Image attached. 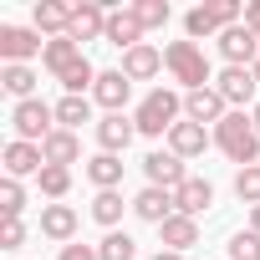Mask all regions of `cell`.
<instances>
[{
  "instance_id": "cell-1",
  "label": "cell",
  "mask_w": 260,
  "mask_h": 260,
  "mask_svg": "<svg viewBox=\"0 0 260 260\" xmlns=\"http://www.w3.org/2000/svg\"><path fill=\"white\" fill-rule=\"evenodd\" d=\"M133 122H138L143 138H169L174 122H184V92H174V87H153V92L138 102Z\"/></svg>"
},
{
  "instance_id": "cell-2",
  "label": "cell",
  "mask_w": 260,
  "mask_h": 260,
  "mask_svg": "<svg viewBox=\"0 0 260 260\" xmlns=\"http://www.w3.org/2000/svg\"><path fill=\"white\" fill-rule=\"evenodd\" d=\"M214 148H219L230 164L255 169V164H260V133H255V122H250L245 112H230V117L214 127Z\"/></svg>"
},
{
  "instance_id": "cell-3",
  "label": "cell",
  "mask_w": 260,
  "mask_h": 260,
  "mask_svg": "<svg viewBox=\"0 0 260 260\" xmlns=\"http://www.w3.org/2000/svg\"><path fill=\"white\" fill-rule=\"evenodd\" d=\"M164 67H169V77H174L184 92L214 87V72H209V56L199 51V41H169V46H164Z\"/></svg>"
},
{
  "instance_id": "cell-4",
  "label": "cell",
  "mask_w": 260,
  "mask_h": 260,
  "mask_svg": "<svg viewBox=\"0 0 260 260\" xmlns=\"http://www.w3.org/2000/svg\"><path fill=\"white\" fill-rule=\"evenodd\" d=\"M240 21H245L240 0H209V6H194L184 16V31H189V41H199V36H219V31H230Z\"/></svg>"
},
{
  "instance_id": "cell-5",
  "label": "cell",
  "mask_w": 260,
  "mask_h": 260,
  "mask_svg": "<svg viewBox=\"0 0 260 260\" xmlns=\"http://www.w3.org/2000/svg\"><path fill=\"white\" fill-rule=\"evenodd\" d=\"M11 133H16L21 143H46V138L56 133V107L41 102V97L16 102V107H11Z\"/></svg>"
},
{
  "instance_id": "cell-6",
  "label": "cell",
  "mask_w": 260,
  "mask_h": 260,
  "mask_svg": "<svg viewBox=\"0 0 260 260\" xmlns=\"http://www.w3.org/2000/svg\"><path fill=\"white\" fill-rule=\"evenodd\" d=\"M46 41L36 26H0V67H31V56H41Z\"/></svg>"
},
{
  "instance_id": "cell-7",
  "label": "cell",
  "mask_w": 260,
  "mask_h": 260,
  "mask_svg": "<svg viewBox=\"0 0 260 260\" xmlns=\"http://www.w3.org/2000/svg\"><path fill=\"white\" fill-rule=\"evenodd\" d=\"M92 138H97V153H127V143L138 138V122L127 117V112H102L97 122H92Z\"/></svg>"
},
{
  "instance_id": "cell-8",
  "label": "cell",
  "mask_w": 260,
  "mask_h": 260,
  "mask_svg": "<svg viewBox=\"0 0 260 260\" xmlns=\"http://www.w3.org/2000/svg\"><path fill=\"white\" fill-rule=\"evenodd\" d=\"M219 56H224V67H255L260 61V36L240 21V26H230V31H219Z\"/></svg>"
},
{
  "instance_id": "cell-9",
  "label": "cell",
  "mask_w": 260,
  "mask_h": 260,
  "mask_svg": "<svg viewBox=\"0 0 260 260\" xmlns=\"http://www.w3.org/2000/svg\"><path fill=\"white\" fill-rule=\"evenodd\" d=\"M214 92L230 102V112H245V102H255L260 82H255V67H224L214 77Z\"/></svg>"
},
{
  "instance_id": "cell-10",
  "label": "cell",
  "mask_w": 260,
  "mask_h": 260,
  "mask_svg": "<svg viewBox=\"0 0 260 260\" xmlns=\"http://www.w3.org/2000/svg\"><path fill=\"white\" fill-rule=\"evenodd\" d=\"M184 117L214 133V127H219V122L230 117V102H224V97H219L214 87H199V92H184Z\"/></svg>"
},
{
  "instance_id": "cell-11",
  "label": "cell",
  "mask_w": 260,
  "mask_h": 260,
  "mask_svg": "<svg viewBox=\"0 0 260 260\" xmlns=\"http://www.w3.org/2000/svg\"><path fill=\"white\" fill-rule=\"evenodd\" d=\"M143 174H148V184H153V189H169V194H179V189H184V179H189L184 158H179V153H169V148L148 153V158H143Z\"/></svg>"
},
{
  "instance_id": "cell-12",
  "label": "cell",
  "mask_w": 260,
  "mask_h": 260,
  "mask_svg": "<svg viewBox=\"0 0 260 260\" xmlns=\"http://www.w3.org/2000/svg\"><path fill=\"white\" fill-rule=\"evenodd\" d=\"M0 158H6V179H41V169H46L41 143H21V138H11Z\"/></svg>"
},
{
  "instance_id": "cell-13",
  "label": "cell",
  "mask_w": 260,
  "mask_h": 260,
  "mask_svg": "<svg viewBox=\"0 0 260 260\" xmlns=\"http://www.w3.org/2000/svg\"><path fill=\"white\" fill-rule=\"evenodd\" d=\"M107 6H102V0H82V6H72V41L82 46V41H97V36H107Z\"/></svg>"
},
{
  "instance_id": "cell-14",
  "label": "cell",
  "mask_w": 260,
  "mask_h": 260,
  "mask_svg": "<svg viewBox=\"0 0 260 260\" xmlns=\"http://www.w3.org/2000/svg\"><path fill=\"white\" fill-rule=\"evenodd\" d=\"M133 214H138L143 224H164V219H174V214H179V204H174V194H169V189H153V184H148V189H138V194H133Z\"/></svg>"
},
{
  "instance_id": "cell-15",
  "label": "cell",
  "mask_w": 260,
  "mask_h": 260,
  "mask_svg": "<svg viewBox=\"0 0 260 260\" xmlns=\"http://www.w3.org/2000/svg\"><path fill=\"white\" fill-rule=\"evenodd\" d=\"M77 209L72 204H41V235L51 240V245H72L77 240Z\"/></svg>"
},
{
  "instance_id": "cell-16",
  "label": "cell",
  "mask_w": 260,
  "mask_h": 260,
  "mask_svg": "<svg viewBox=\"0 0 260 260\" xmlns=\"http://www.w3.org/2000/svg\"><path fill=\"white\" fill-rule=\"evenodd\" d=\"M204 148H214V133L209 127H199V122H174V133H169V153H179V158H199Z\"/></svg>"
},
{
  "instance_id": "cell-17",
  "label": "cell",
  "mask_w": 260,
  "mask_h": 260,
  "mask_svg": "<svg viewBox=\"0 0 260 260\" xmlns=\"http://www.w3.org/2000/svg\"><path fill=\"white\" fill-rule=\"evenodd\" d=\"M102 41H112L117 51L143 46V21L133 16V6H122V11H112V16H107V36H102Z\"/></svg>"
},
{
  "instance_id": "cell-18",
  "label": "cell",
  "mask_w": 260,
  "mask_h": 260,
  "mask_svg": "<svg viewBox=\"0 0 260 260\" xmlns=\"http://www.w3.org/2000/svg\"><path fill=\"white\" fill-rule=\"evenodd\" d=\"M117 72H122L127 82H148V77L164 72V51L143 41V46H133V51H122V67H117Z\"/></svg>"
},
{
  "instance_id": "cell-19",
  "label": "cell",
  "mask_w": 260,
  "mask_h": 260,
  "mask_svg": "<svg viewBox=\"0 0 260 260\" xmlns=\"http://www.w3.org/2000/svg\"><path fill=\"white\" fill-rule=\"evenodd\" d=\"M127 97H133V82H127L122 72H102V77H97V87H92V102H97L102 112H122V107H127Z\"/></svg>"
},
{
  "instance_id": "cell-20",
  "label": "cell",
  "mask_w": 260,
  "mask_h": 260,
  "mask_svg": "<svg viewBox=\"0 0 260 260\" xmlns=\"http://www.w3.org/2000/svg\"><path fill=\"white\" fill-rule=\"evenodd\" d=\"M31 21H36V31H46V41H56V36L72 31V6H61V0H36Z\"/></svg>"
},
{
  "instance_id": "cell-21",
  "label": "cell",
  "mask_w": 260,
  "mask_h": 260,
  "mask_svg": "<svg viewBox=\"0 0 260 260\" xmlns=\"http://www.w3.org/2000/svg\"><path fill=\"white\" fill-rule=\"evenodd\" d=\"M174 204H179V214L199 219V214H204V209L214 204V184H209V179H194V174H189V179H184V189L174 194Z\"/></svg>"
},
{
  "instance_id": "cell-22",
  "label": "cell",
  "mask_w": 260,
  "mask_h": 260,
  "mask_svg": "<svg viewBox=\"0 0 260 260\" xmlns=\"http://www.w3.org/2000/svg\"><path fill=\"white\" fill-rule=\"evenodd\" d=\"M158 240H164V250L184 255L189 245H199V219H189V214H174V219H164V224H158Z\"/></svg>"
},
{
  "instance_id": "cell-23",
  "label": "cell",
  "mask_w": 260,
  "mask_h": 260,
  "mask_svg": "<svg viewBox=\"0 0 260 260\" xmlns=\"http://www.w3.org/2000/svg\"><path fill=\"white\" fill-rule=\"evenodd\" d=\"M41 153H46V164H56V169H72V164L82 158V138H77V133H67V127H56V133L41 143Z\"/></svg>"
},
{
  "instance_id": "cell-24",
  "label": "cell",
  "mask_w": 260,
  "mask_h": 260,
  "mask_svg": "<svg viewBox=\"0 0 260 260\" xmlns=\"http://www.w3.org/2000/svg\"><path fill=\"white\" fill-rule=\"evenodd\" d=\"M87 184L102 194V189H117L122 184V158L117 153H92L87 158Z\"/></svg>"
},
{
  "instance_id": "cell-25",
  "label": "cell",
  "mask_w": 260,
  "mask_h": 260,
  "mask_svg": "<svg viewBox=\"0 0 260 260\" xmlns=\"http://www.w3.org/2000/svg\"><path fill=\"white\" fill-rule=\"evenodd\" d=\"M122 209H133V199H122V189H102V194L92 199V219H97L102 230H117V224H122Z\"/></svg>"
},
{
  "instance_id": "cell-26",
  "label": "cell",
  "mask_w": 260,
  "mask_h": 260,
  "mask_svg": "<svg viewBox=\"0 0 260 260\" xmlns=\"http://www.w3.org/2000/svg\"><path fill=\"white\" fill-rule=\"evenodd\" d=\"M82 61V46L72 41V36H56V41H46V51H41V67L51 72V77H61L67 67H77Z\"/></svg>"
},
{
  "instance_id": "cell-27",
  "label": "cell",
  "mask_w": 260,
  "mask_h": 260,
  "mask_svg": "<svg viewBox=\"0 0 260 260\" xmlns=\"http://www.w3.org/2000/svg\"><path fill=\"white\" fill-rule=\"evenodd\" d=\"M36 67H0V87H6V97H16V102H31L36 97Z\"/></svg>"
},
{
  "instance_id": "cell-28",
  "label": "cell",
  "mask_w": 260,
  "mask_h": 260,
  "mask_svg": "<svg viewBox=\"0 0 260 260\" xmlns=\"http://www.w3.org/2000/svg\"><path fill=\"white\" fill-rule=\"evenodd\" d=\"M82 122H92V97H61V102H56V127L77 133Z\"/></svg>"
},
{
  "instance_id": "cell-29",
  "label": "cell",
  "mask_w": 260,
  "mask_h": 260,
  "mask_svg": "<svg viewBox=\"0 0 260 260\" xmlns=\"http://www.w3.org/2000/svg\"><path fill=\"white\" fill-rule=\"evenodd\" d=\"M97 255L102 260H138V240L127 235V230H107L102 245H97Z\"/></svg>"
},
{
  "instance_id": "cell-30",
  "label": "cell",
  "mask_w": 260,
  "mask_h": 260,
  "mask_svg": "<svg viewBox=\"0 0 260 260\" xmlns=\"http://www.w3.org/2000/svg\"><path fill=\"white\" fill-rule=\"evenodd\" d=\"M36 184H41V194H46L51 204H61V199L72 194V169H56V164H46Z\"/></svg>"
},
{
  "instance_id": "cell-31",
  "label": "cell",
  "mask_w": 260,
  "mask_h": 260,
  "mask_svg": "<svg viewBox=\"0 0 260 260\" xmlns=\"http://www.w3.org/2000/svg\"><path fill=\"white\" fill-rule=\"evenodd\" d=\"M133 16L143 21V31H164L174 11H169V0H133Z\"/></svg>"
},
{
  "instance_id": "cell-32",
  "label": "cell",
  "mask_w": 260,
  "mask_h": 260,
  "mask_svg": "<svg viewBox=\"0 0 260 260\" xmlns=\"http://www.w3.org/2000/svg\"><path fill=\"white\" fill-rule=\"evenodd\" d=\"M21 209H26V184L21 179H0V214L21 219Z\"/></svg>"
},
{
  "instance_id": "cell-33",
  "label": "cell",
  "mask_w": 260,
  "mask_h": 260,
  "mask_svg": "<svg viewBox=\"0 0 260 260\" xmlns=\"http://www.w3.org/2000/svg\"><path fill=\"white\" fill-rule=\"evenodd\" d=\"M235 199H240V204H250V209L260 204V164H255V169H240V174H235Z\"/></svg>"
},
{
  "instance_id": "cell-34",
  "label": "cell",
  "mask_w": 260,
  "mask_h": 260,
  "mask_svg": "<svg viewBox=\"0 0 260 260\" xmlns=\"http://www.w3.org/2000/svg\"><path fill=\"white\" fill-rule=\"evenodd\" d=\"M230 260H260V235H255V230L230 235Z\"/></svg>"
},
{
  "instance_id": "cell-35",
  "label": "cell",
  "mask_w": 260,
  "mask_h": 260,
  "mask_svg": "<svg viewBox=\"0 0 260 260\" xmlns=\"http://www.w3.org/2000/svg\"><path fill=\"white\" fill-rule=\"evenodd\" d=\"M26 245V219H6L0 224V250H21Z\"/></svg>"
},
{
  "instance_id": "cell-36",
  "label": "cell",
  "mask_w": 260,
  "mask_h": 260,
  "mask_svg": "<svg viewBox=\"0 0 260 260\" xmlns=\"http://www.w3.org/2000/svg\"><path fill=\"white\" fill-rule=\"evenodd\" d=\"M56 260H102V255H97V245H77V240H72V245H61Z\"/></svg>"
},
{
  "instance_id": "cell-37",
  "label": "cell",
  "mask_w": 260,
  "mask_h": 260,
  "mask_svg": "<svg viewBox=\"0 0 260 260\" xmlns=\"http://www.w3.org/2000/svg\"><path fill=\"white\" fill-rule=\"evenodd\" d=\"M245 26L260 31V0H245Z\"/></svg>"
},
{
  "instance_id": "cell-38",
  "label": "cell",
  "mask_w": 260,
  "mask_h": 260,
  "mask_svg": "<svg viewBox=\"0 0 260 260\" xmlns=\"http://www.w3.org/2000/svg\"><path fill=\"white\" fill-rule=\"evenodd\" d=\"M148 260H184V255H174V250H153Z\"/></svg>"
},
{
  "instance_id": "cell-39",
  "label": "cell",
  "mask_w": 260,
  "mask_h": 260,
  "mask_svg": "<svg viewBox=\"0 0 260 260\" xmlns=\"http://www.w3.org/2000/svg\"><path fill=\"white\" fill-rule=\"evenodd\" d=\"M250 230H255V235H260V204H255V209H250Z\"/></svg>"
},
{
  "instance_id": "cell-40",
  "label": "cell",
  "mask_w": 260,
  "mask_h": 260,
  "mask_svg": "<svg viewBox=\"0 0 260 260\" xmlns=\"http://www.w3.org/2000/svg\"><path fill=\"white\" fill-rule=\"evenodd\" d=\"M250 122H255V133H260V102H255V107H250Z\"/></svg>"
},
{
  "instance_id": "cell-41",
  "label": "cell",
  "mask_w": 260,
  "mask_h": 260,
  "mask_svg": "<svg viewBox=\"0 0 260 260\" xmlns=\"http://www.w3.org/2000/svg\"><path fill=\"white\" fill-rule=\"evenodd\" d=\"M255 82H260V61H255Z\"/></svg>"
},
{
  "instance_id": "cell-42",
  "label": "cell",
  "mask_w": 260,
  "mask_h": 260,
  "mask_svg": "<svg viewBox=\"0 0 260 260\" xmlns=\"http://www.w3.org/2000/svg\"><path fill=\"white\" fill-rule=\"evenodd\" d=\"M255 36H260V31H255Z\"/></svg>"
}]
</instances>
